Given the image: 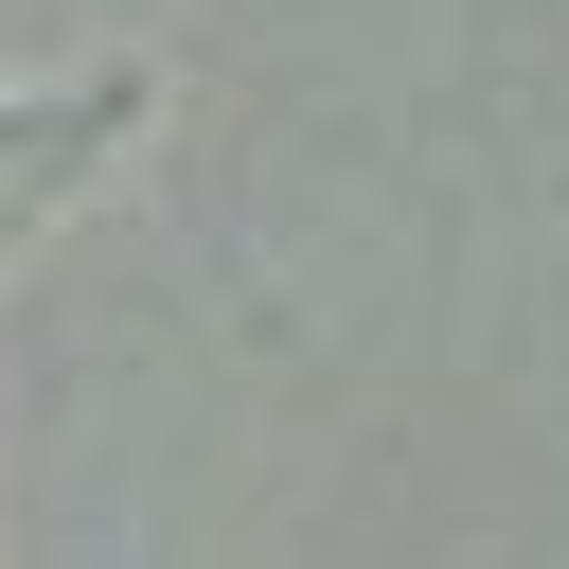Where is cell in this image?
<instances>
[{
    "instance_id": "1",
    "label": "cell",
    "mask_w": 569,
    "mask_h": 569,
    "mask_svg": "<svg viewBox=\"0 0 569 569\" xmlns=\"http://www.w3.org/2000/svg\"><path fill=\"white\" fill-rule=\"evenodd\" d=\"M0 142H18V124H0Z\"/></svg>"
}]
</instances>
